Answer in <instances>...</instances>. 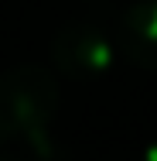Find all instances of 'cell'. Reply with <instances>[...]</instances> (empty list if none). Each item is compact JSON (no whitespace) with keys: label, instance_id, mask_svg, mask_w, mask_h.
I'll return each mask as SVG.
<instances>
[{"label":"cell","instance_id":"obj_1","mask_svg":"<svg viewBox=\"0 0 157 161\" xmlns=\"http://www.w3.org/2000/svg\"><path fill=\"white\" fill-rule=\"evenodd\" d=\"M58 106V79L41 65H17L0 75V147L48 127Z\"/></svg>","mask_w":157,"mask_h":161},{"label":"cell","instance_id":"obj_2","mask_svg":"<svg viewBox=\"0 0 157 161\" xmlns=\"http://www.w3.org/2000/svg\"><path fill=\"white\" fill-rule=\"evenodd\" d=\"M51 58L72 79H99L109 62H113V48L106 41V34L89 21H72L51 41Z\"/></svg>","mask_w":157,"mask_h":161},{"label":"cell","instance_id":"obj_3","mask_svg":"<svg viewBox=\"0 0 157 161\" xmlns=\"http://www.w3.org/2000/svg\"><path fill=\"white\" fill-rule=\"evenodd\" d=\"M120 52L126 62L157 72V0H137L120 14L116 24Z\"/></svg>","mask_w":157,"mask_h":161},{"label":"cell","instance_id":"obj_4","mask_svg":"<svg viewBox=\"0 0 157 161\" xmlns=\"http://www.w3.org/2000/svg\"><path fill=\"white\" fill-rule=\"evenodd\" d=\"M147 158H150V161H157V144H154V147H147Z\"/></svg>","mask_w":157,"mask_h":161}]
</instances>
